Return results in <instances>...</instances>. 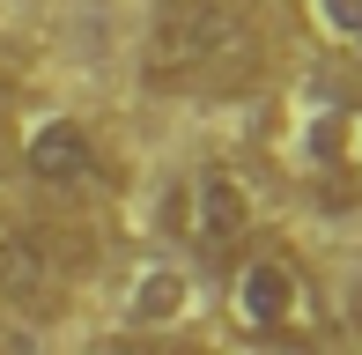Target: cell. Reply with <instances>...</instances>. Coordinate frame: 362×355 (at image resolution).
<instances>
[{"instance_id": "cell-1", "label": "cell", "mask_w": 362, "mask_h": 355, "mask_svg": "<svg viewBox=\"0 0 362 355\" xmlns=\"http://www.w3.org/2000/svg\"><path fill=\"white\" fill-rule=\"evenodd\" d=\"M267 74V30L244 0H156L141 82L156 96H244Z\"/></svg>"}, {"instance_id": "cell-2", "label": "cell", "mask_w": 362, "mask_h": 355, "mask_svg": "<svg viewBox=\"0 0 362 355\" xmlns=\"http://www.w3.org/2000/svg\"><path fill=\"white\" fill-rule=\"evenodd\" d=\"M222 303L244 341L281 348V355H318L325 333H333V311H325L318 281L303 274V260L288 245H267V237L222 274Z\"/></svg>"}, {"instance_id": "cell-3", "label": "cell", "mask_w": 362, "mask_h": 355, "mask_svg": "<svg viewBox=\"0 0 362 355\" xmlns=\"http://www.w3.org/2000/svg\"><path fill=\"white\" fill-rule=\"evenodd\" d=\"M170 237H177V252L200 274H229L267 230H259L252 185H244L237 170H222V163H200L177 185V200H170Z\"/></svg>"}, {"instance_id": "cell-4", "label": "cell", "mask_w": 362, "mask_h": 355, "mask_svg": "<svg viewBox=\"0 0 362 355\" xmlns=\"http://www.w3.org/2000/svg\"><path fill=\"white\" fill-rule=\"evenodd\" d=\"M74 296V252L52 222L0 207V311L15 318H59Z\"/></svg>"}, {"instance_id": "cell-5", "label": "cell", "mask_w": 362, "mask_h": 355, "mask_svg": "<svg viewBox=\"0 0 362 355\" xmlns=\"http://www.w3.org/2000/svg\"><path fill=\"white\" fill-rule=\"evenodd\" d=\"M15 170H23V185H37L45 200H96V192H111V156L104 141L89 134L81 119H37L23 141H15Z\"/></svg>"}, {"instance_id": "cell-6", "label": "cell", "mask_w": 362, "mask_h": 355, "mask_svg": "<svg viewBox=\"0 0 362 355\" xmlns=\"http://www.w3.org/2000/svg\"><path fill=\"white\" fill-rule=\"evenodd\" d=\"M177 311H185V281H177L170 267H156V274H141V281H134V326H141V333L170 326Z\"/></svg>"}, {"instance_id": "cell-7", "label": "cell", "mask_w": 362, "mask_h": 355, "mask_svg": "<svg viewBox=\"0 0 362 355\" xmlns=\"http://www.w3.org/2000/svg\"><path fill=\"white\" fill-rule=\"evenodd\" d=\"M310 23L333 45H362V0H310Z\"/></svg>"}, {"instance_id": "cell-8", "label": "cell", "mask_w": 362, "mask_h": 355, "mask_svg": "<svg viewBox=\"0 0 362 355\" xmlns=\"http://www.w3.org/2000/svg\"><path fill=\"white\" fill-rule=\"evenodd\" d=\"M325 311H333V326H348L355 341H362V260L348 267V281H340V296L325 303Z\"/></svg>"}, {"instance_id": "cell-9", "label": "cell", "mask_w": 362, "mask_h": 355, "mask_svg": "<svg viewBox=\"0 0 362 355\" xmlns=\"http://www.w3.org/2000/svg\"><path fill=\"white\" fill-rule=\"evenodd\" d=\"M111 355H192V348L163 341V333H119V341H111Z\"/></svg>"}, {"instance_id": "cell-10", "label": "cell", "mask_w": 362, "mask_h": 355, "mask_svg": "<svg viewBox=\"0 0 362 355\" xmlns=\"http://www.w3.org/2000/svg\"><path fill=\"white\" fill-rule=\"evenodd\" d=\"M23 104V89H15V74H0V126H8V111Z\"/></svg>"}, {"instance_id": "cell-11", "label": "cell", "mask_w": 362, "mask_h": 355, "mask_svg": "<svg viewBox=\"0 0 362 355\" xmlns=\"http://www.w3.org/2000/svg\"><path fill=\"white\" fill-rule=\"evenodd\" d=\"M0 355H8V326H0Z\"/></svg>"}]
</instances>
